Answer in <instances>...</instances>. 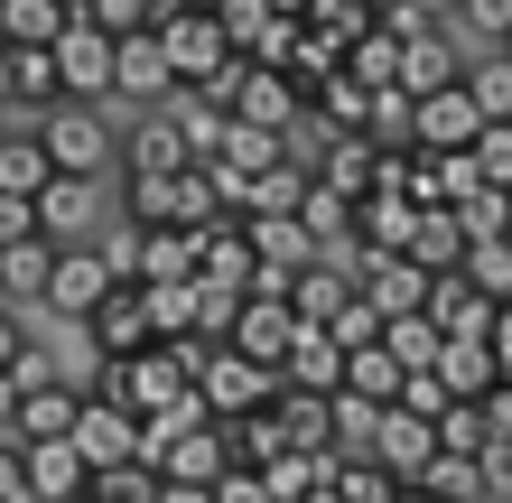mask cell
<instances>
[{
    "label": "cell",
    "instance_id": "60",
    "mask_svg": "<svg viewBox=\"0 0 512 503\" xmlns=\"http://www.w3.org/2000/svg\"><path fill=\"white\" fill-rule=\"evenodd\" d=\"M503 56H512V38H503Z\"/></svg>",
    "mask_w": 512,
    "mask_h": 503
},
{
    "label": "cell",
    "instance_id": "10",
    "mask_svg": "<svg viewBox=\"0 0 512 503\" xmlns=\"http://www.w3.org/2000/svg\"><path fill=\"white\" fill-rule=\"evenodd\" d=\"M224 345L243 354V364L280 373L289 345H298V308H289V299H243V308H233V327H224Z\"/></svg>",
    "mask_w": 512,
    "mask_h": 503
},
{
    "label": "cell",
    "instance_id": "55",
    "mask_svg": "<svg viewBox=\"0 0 512 503\" xmlns=\"http://www.w3.org/2000/svg\"><path fill=\"white\" fill-rule=\"evenodd\" d=\"M10 410H19V382H10V373H0V429H10Z\"/></svg>",
    "mask_w": 512,
    "mask_h": 503
},
{
    "label": "cell",
    "instance_id": "15",
    "mask_svg": "<svg viewBox=\"0 0 512 503\" xmlns=\"http://www.w3.org/2000/svg\"><path fill=\"white\" fill-rule=\"evenodd\" d=\"M196 280L205 289H233V299H252V233L233 224V215H215L196 233Z\"/></svg>",
    "mask_w": 512,
    "mask_h": 503
},
{
    "label": "cell",
    "instance_id": "43",
    "mask_svg": "<svg viewBox=\"0 0 512 503\" xmlns=\"http://www.w3.org/2000/svg\"><path fill=\"white\" fill-rule=\"evenodd\" d=\"M475 168H485V187L512 196V122H485V140H475Z\"/></svg>",
    "mask_w": 512,
    "mask_h": 503
},
{
    "label": "cell",
    "instance_id": "2",
    "mask_svg": "<svg viewBox=\"0 0 512 503\" xmlns=\"http://www.w3.org/2000/svg\"><path fill=\"white\" fill-rule=\"evenodd\" d=\"M196 336L187 345H149V354H122V364H103L94 373V392H112L131 410V420H159V410H177V401H196Z\"/></svg>",
    "mask_w": 512,
    "mask_h": 503
},
{
    "label": "cell",
    "instance_id": "22",
    "mask_svg": "<svg viewBox=\"0 0 512 503\" xmlns=\"http://www.w3.org/2000/svg\"><path fill=\"white\" fill-rule=\"evenodd\" d=\"M280 382H289V392H326V401H336V382H345V345L326 336V327H298V345H289Z\"/></svg>",
    "mask_w": 512,
    "mask_h": 503
},
{
    "label": "cell",
    "instance_id": "53",
    "mask_svg": "<svg viewBox=\"0 0 512 503\" xmlns=\"http://www.w3.org/2000/svg\"><path fill=\"white\" fill-rule=\"evenodd\" d=\"M159 503H215V485H159Z\"/></svg>",
    "mask_w": 512,
    "mask_h": 503
},
{
    "label": "cell",
    "instance_id": "1",
    "mask_svg": "<svg viewBox=\"0 0 512 503\" xmlns=\"http://www.w3.org/2000/svg\"><path fill=\"white\" fill-rule=\"evenodd\" d=\"M149 38H159L177 94H215L224 66H233V38L215 19V0H159V19H149Z\"/></svg>",
    "mask_w": 512,
    "mask_h": 503
},
{
    "label": "cell",
    "instance_id": "5",
    "mask_svg": "<svg viewBox=\"0 0 512 503\" xmlns=\"http://www.w3.org/2000/svg\"><path fill=\"white\" fill-rule=\"evenodd\" d=\"M75 457L112 476V466H140V420L112 392H75Z\"/></svg>",
    "mask_w": 512,
    "mask_h": 503
},
{
    "label": "cell",
    "instance_id": "50",
    "mask_svg": "<svg viewBox=\"0 0 512 503\" xmlns=\"http://www.w3.org/2000/svg\"><path fill=\"white\" fill-rule=\"evenodd\" d=\"M10 382H19V392H38V382H56L47 345H19V354H10Z\"/></svg>",
    "mask_w": 512,
    "mask_h": 503
},
{
    "label": "cell",
    "instance_id": "9",
    "mask_svg": "<svg viewBox=\"0 0 512 503\" xmlns=\"http://www.w3.org/2000/svg\"><path fill=\"white\" fill-rule=\"evenodd\" d=\"M122 280H131V289H177V280H196V233H187V224H140L131 252H122Z\"/></svg>",
    "mask_w": 512,
    "mask_h": 503
},
{
    "label": "cell",
    "instance_id": "20",
    "mask_svg": "<svg viewBox=\"0 0 512 503\" xmlns=\"http://www.w3.org/2000/svg\"><path fill=\"white\" fill-rule=\"evenodd\" d=\"M28 457V503H84L94 485V466L75 457V438H56V448H19Z\"/></svg>",
    "mask_w": 512,
    "mask_h": 503
},
{
    "label": "cell",
    "instance_id": "23",
    "mask_svg": "<svg viewBox=\"0 0 512 503\" xmlns=\"http://www.w3.org/2000/svg\"><path fill=\"white\" fill-rule=\"evenodd\" d=\"M401 382H410V373L391 364L382 345H354V354H345V382H336V392H345V401H364V410H391V401H401Z\"/></svg>",
    "mask_w": 512,
    "mask_h": 503
},
{
    "label": "cell",
    "instance_id": "47",
    "mask_svg": "<svg viewBox=\"0 0 512 503\" xmlns=\"http://www.w3.org/2000/svg\"><path fill=\"white\" fill-rule=\"evenodd\" d=\"M215 503H270L261 466H224V476H215Z\"/></svg>",
    "mask_w": 512,
    "mask_h": 503
},
{
    "label": "cell",
    "instance_id": "39",
    "mask_svg": "<svg viewBox=\"0 0 512 503\" xmlns=\"http://www.w3.org/2000/svg\"><path fill=\"white\" fill-rule=\"evenodd\" d=\"M47 271H56V243H19V252H0V299H10V289H38V299H47Z\"/></svg>",
    "mask_w": 512,
    "mask_h": 503
},
{
    "label": "cell",
    "instance_id": "29",
    "mask_svg": "<svg viewBox=\"0 0 512 503\" xmlns=\"http://www.w3.org/2000/svg\"><path fill=\"white\" fill-rule=\"evenodd\" d=\"M429 373L447 382V401H485V392H494V354H485V345H438Z\"/></svg>",
    "mask_w": 512,
    "mask_h": 503
},
{
    "label": "cell",
    "instance_id": "17",
    "mask_svg": "<svg viewBox=\"0 0 512 503\" xmlns=\"http://www.w3.org/2000/svg\"><path fill=\"white\" fill-rule=\"evenodd\" d=\"M0 438H19V448H56V438H75V382H38V392H19V410H10Z\"/></svg>",
    "mask_w": 512,
    "mask_h": 503
},
{
    "label": "cell",
    "instance_id": "21",
    "mask_svg": "<svg viewBox=\"0 0 512 503\" xmlns=\"http://www.w3.org/2000/svg\"><path fill=\"white\" fill-rule=\"evenodd\" d=\"M94 177H47L38 187V233L47 243H84V224H94Z\"/></svg>",
    "mask_w": 512,
    "mask_h": 503
},
{
    "label": "cell",
    "instance_id": "26",
    "mask_svg": "<svg viewBox=\"0 0 512 503\" xmlns=\"http://www.w3.org/2000/svg\"><path fill=\"white\" fill-rule=\"evenodd\" d=\"M410 261H419L429 280L466 261V233H457V215H447V205H419V224H410Z\"/></svg>",
    "mask_w": 512,
    "mask_h": 503
},
{
    "label": "cell",
    "instance_id": "25",
    "mask_svg": "<svg viewBox=\"0 0 512 503\" xmlns=\"http://www.w3.org/2000/svg\"><path fill=\"white\" fill-rule=\"evenodd\" d=\"M47 150H38V131H28V122H0V196H38L47 187Z\"/></svg>",
    "mask_w": 512,
    "mask_h": 503
},
{
    "label": "cell",
    "instance_id": "56",
    "mask_svg": "<svg viewBox=\"0 0 512 503\" xmlns=\"http://www.w3.org/2000/svg\"><path fill=\"white\" fill-rule=\"evenodd\" d=\"M261 10H270V19H308V0H261Z\"/></svg>",
    "mask_w": 512,
    "mask_h": 503
},
{
    "label": "cell",
    "instance_id": "7",
    "mask_svg": "<svg viewBox=\"0 0 512 503\" xmlns=\"http://www.w3.org/2000/svg\"><path fill=\"white\" fill-rule=\"evenodd\" d=\"M270 392H280V373L243 364L233 345H205V354H196V401L215 410V420H243V410H261Z\"/></svg>",
    "mask_w": 512,
    "mask_h": 503
},
{
    "label": "cell",
    "instance_id": "27",
    "mask_svg": "<svg viewBox=\"0 0 512 503\" xmlns=\"http://www.w3.org/2000/svg\"><path fill=\"white\" fill-rule=\"evenodd\" d=\"M298 28H308V38H326L336 56H354V47L373 38V10H364V0H308V19H298Z\"/></svg>",
    "mask_w": 512,
    "mask_h": 503
},
{
    "label": "cell",
    "instance_id": "52",
    "mask_svg": "<svg viewBox=\"0 0 512 503\" xmlns=\"http://www.w3.org/2000/svg\"><path fill=\"white\" fill-rule=\"evenodd\" d=\"M19 345H28V336H19V317L0 308V373H10V354H19Z\"/></svg>",
    "mask_w": 512,
    "mask_h": 503
},
{
    "label": "cell",
    "instance_id": "54",
    "mask_svg": "<svg viewBox=\"0 0 512 503\" xmlns=\"http://www.w3.org/2000/svg\"><path fill=\"white\" fill-rule=\"evenodd\" d=\"M410 10H419V19L438 28V19H457V0H410Z\"/></svg>",
    "mask_w": 512,
    "mask_h": 503
},
{
    "label": "cell",
    "instance_id": "31",
    "mask_svg": "<svg viewBox=\"0 0 512 503\" xmlns=\"http://www.w3.org/2000/svg\"><path fill=\"white\" fill-rule=\"evenodd\" d=\"M466 94H475V112H485V122H512V56H503V47L466 56Z\"/></svg>",
    "mask_w": 512,
    "mask_h": 503
},
{
    "label": "cell",
    "instance_id": "41",
    "mask_svg": "<svg viewBox=\"0 0 512 503\" xmlns=\"http://www.w3.org/2000/svg\"><path fill=\"white\" fill-rule=\"evenodd\" d=\"M457 28L475 38V56L503 47V38H512V0H457Z\"/></svg>",
    "mask_w": 512,
    "mask_h": 503
},
{
    "label": "cell",
    "instance_id": "16",
    "mask_svg": "<svg viewBox=\"0 0 512 503\" xmlns=\"http://www.w3.org/2000/svg\"><path fill=\"white\" fill-rule=\"evenodd\" d=\"M0 103H19V112H56V103H66L56 47H0Z\"/></svg>",
    "mask_w": 512,
    "mask_h": 503
},
{
    "label": "cell",
    "instance_id": "45",
    "mask_svg": "<svg viewBox=\"0 0 512 503\" xmlns=\"http://www.w3.org/2000/svg\"><path fill=\"white\" fill-rule=\"evenodd\" d=\"M19 243H47L38 233V196H0V252H19Z\"/></svg>",
    "mask_w": 512,
    "mask_h": 503
},
{
    "label": "cell",
    "instance_id": "61",
    "mask_svg": "<svg viewBox=\"0 0 512 503\" xmlns=\"http://www.w3.org/2000/svg\"><path fill=\"white\" fill-rule=\"evenodd\" d=\"M0 308H10V299H0Z\"/></svg>",
    "mask_w": 512,
    "mask_h": 503
},
{
    "label": "cell",
    "instance_id": "8",
    "mask_svg": "<svg viewBox=\"0 0 512 503\" xmlns=\"http://www.w3.org/2000/svg\"><path fill=\"white\" fill-rule=\"evenodd\" d=\"M112 289H122V261H112V252L56 243V271H47V308H56V317H94Z\"/></svg>",
    "mask_w": 512,
    "mask_h": 503
},
{
    "label": "cell",
    "instance_id": "36",
    "mask_svg": "<svg viewBox=\"0 0 512 503\" xmlns=\"http://www.w3.org/2000/svg\"><path fill=\"white\" fill-rule=\"evenodd\" d=\"M345 75L364 84V94H391V84H401V38H382V28H373V38L345 56Z\"/></svg>",
    "mask_w": 512,
    "mask_h": 503
},
{
    "label": "cell",
    "instance_id": "34",
    "mask_svg": "<svg viewBox=\"0 0 512 503\" xmlns=\"http://www.w3.org/2000/svg\"><path fill=\"white\" fill-rule=\"evenodd\" d=\"M168 122H177V140H187V159H196V168H215V159H224V112H215V103H196V94H187Z\"/></svg>",
    "mask_w": 512,
    "mask_h": 503
},
{
    "label": "cell",
    "instance_id": "38",
    "mask_svg": "<svg viewBox=\"0 0 512 503\" xmlns=\"http://www.w3.org/2000/svg\"><path fill=\"white\" fill-rule=\"evenodd\" d=\"M438 457H485V410H475V401L438 410Z\"/></svg>",
    "mask_w": 512,
    "mask_h": 503
},
{
    "label": "cell",
    "instance_id": "24",
    "mask_svg": "<svg viewBox=\"0 0 512 503\" xmlns=\"http://www.w3.org/2000/svg\"><path fill=\"white\" fill-rule=\"evenodd\" d=\"M122 168H131V177H177V168H196V159H187V140H177V122L159 112V122H140V131L122 140Z\"/></svg>",
    "mask_w": 512,
    "mask_h": 503
},
{
    "label": "cell",
    "instance_id": "6",
    "mask_svg": "<svg viewBox=\"0 0 512 503\" xmlns=\"http://www.w3.org/2000/svg\"><path fill=\"white\" fill-rule=\"evenodd\" d=\"M485 140V112H475V94H466V75L457 84H438V94H419L410 103V150H429V159H447V150H475Z\"/></svg>",
    "mask_w": 512,
    "mask_h": 503
},
{
    "label": "cell",
    "instance_id": "32",
    "mask_svg": "<svg viewBox=\"0 0 512 503\" xmlns=\"http://www.w3.org/2000/svg\"><path fill=\"white\" fill-rule=\"evenodd\" d=\"M326 476H336V457H308V448H289V457H270V466H261L270 503H298V494H317Z\"/></svg>",
    "mask_w": 512,
    "mask_h": 503
},
{
    "label": "cell",
    "instance_id": "46",
    "mask_svg": "<svg viewBox=\"0 0 512 503\" xmlns=\"http://www.w3.org/2000/svg\"><path fill=\"white\" fill-rule=\"evenodd\" d=\"M391 410H410V420H438V410H447V382H438V373H410Z\"/></svg>",
    "mask_w": 512,
    "mask_h": 503
},
{
    "label": "cell",
    "instance_id": "40",
    "mask_svg": "<svg viewBox=\"0 0 512 503\" xmlns=\"http://www.w3.org/2000/svg\"><path fill=\"white\" fill-rule=\"evenodd\" d=\"M457 271H466L475 289H485V299H494V308H512V252H503V243H475V252L457 261Z\"/></svg>",
    "mask_w": 512,
    "mask_h": 503
},
{
    "label": "cell",
    "instance_id": "35",
    "mask_svg": "<svg viewBox=\"0 0 512 503\" xmlns=\"http://www.w3.org/2000/svg\"><path fill=\"white\" fill-rule=\"evenodd\" d=\"M438 327H429V317H391V327H382V354H391V364H401V373H429L438 364Z\"/></svg>",
    "mask_w": 512,
    "mask_h": 503
},
{
    "label": "cell",
    "instance_id": "12",
    "mask_svg": "<svg viewBox=\"0 0 512 503\" xmlns=\"http://www.w3.org/2000/svg\"><path fill=\"white\" fill-rule=\"evenodd\" d=\"M112 103H177V75H168V56L149 28H131V38H112Z\"/></svg>",
    "mask_w": 512,
    "mask_h": 503
},
{
    "label": "cell",
    "instance_id": "19",
    "mask_svg": "<svg viewBox=\"0 0 512 503\" xmlns=\"http://www.w3.org/2000/svg\"><path fill=\"white\" fill-rule=\"evenodd\" d=\"M354 299V271H345V252H317L308 271H298L289 289V308H298V327H336V308Z\"/></svg>",
    "mask_w": 512,
    "mask_h": 503
},
{
    "label": "cell",
    "instance_id": "14",
    "mask_svg": "<svg viewBox=\"0 0 512 503\" xmlns=\"http://www.w3.org/2000/svg\"><path fill=\"white\" fill-rule=\"evenodd\" d=\"M419 317H429V327H438L447 345H485V327H494V299H485V289H475L466 271H438V280H429V308H419Z\"/></svg>",
    "mask_w": 512,
    "mask_h": 503
},
{
    "label": "cell",
    "instance_id": "51",
    "mask_svg": "<svg viewBox=\"0 0 512 503\" xmlns=\"http://www.w3.org/2000/svg\"><path fill=\"white\" fill-rule=\"evenodd\" d=\"M485 354H494V382H512V308H494V327H485Z\"/></svg>",
    "mask_w": 512,
    "mask_h": 503
},
{
    "label": "cell",
    "instance_id": "3",
    "mask_svg": "<svg viewBox=\"0 0 512 503\" xmlns=\"http://www.w3.org/2000/svg\"><path fill=\"white\" fill-rule=\"evenodd\" d=\"M196 103H215L224 112V122H252V131H298V112H308V103H298V84L289 75H270V66H252V56H233V66H224V84H215V94H196Z\"/></svg>",
    "mask_w": 512,
    "mask_h": 503
},
{
    "label": "cell",
    "instance_id": "57",
    "mask_svg": "<svg viewBox=\"0 0 512 503\" xmlns=\"http://www.w3.org/2000/svg\"><path fill=\"white\" fill-rule=\"evenodd\" d=\"M56 10H66V19H94V10H103V0H56Z\"/></svg>",
    "mask_w": 512,
    "mask_h": 503
},
{
    "label": "cell",
    "instance_id": "30",
    "mask_svg": "<svg viewBox=\"0 0 512 503\" xmlns=\"http://www.w3.org/2000/svg\"><path fill=\"white\" fill-rule=\"evenodd\" d=\"M298 205H308V168H270V177H252V196H243V215L233 224H261V215H298Z\"/></svg>",
    "mask_w": 512,
    "mask_h": 503
},
{
    "label": "cell",
    "instance_id": "42",
    "mask_svg": "<svg viewBox=\"0 0 512 503\" xmlns=\"http://www.w3.org/2000/svg\"><path fill=\"white\" fill-rule=\"evenodd\" d=\"M326 336H336L345 354H354V345H382V317H373V299H364V289H354V299L336 308V327H326Z\"/></svg>",
    "mask_w": 512,
    "mask_h": 503
},
{
    "label": "cell",
    "instance_id": "58",
    "mask_svg": "<svg viewBox=\"0 0 512 503\" xmlns=\"http://www.w3.org/2000/svg\"><path fill=\"white\" fill-rule=\"evenodd\" d=\"M401 503H438V494H419V485H401Z\"/></svg>",
    "mask_w": 512,
    "mask_h": 503
},
{
    "label": "cell",
    "instance_id": "37",
    "mask_svg": "<svg viewBox=\"0 0 512 503\" xmlns=\"http://www.w3.org/2000/svg\"><path fill=\"white\" fill-rule=\"evenodd\" d=\"M419 494H438V503H485V476H475V457H429Z\"/></svg>",
    "mask_w": 512,
    "mask_h": 503
},
{
    "label": "cell",
    "instance_id": "49",
    "mask_svg": "<svg viewBox=\"0 0 512 503\" xmlns=\"http://www.w3.org/2000/svg\"><path fill=\"white\" fill-rule=\"evenodd\" d=\"M0 503H28V457H19V438H0Z\"/></svg>",
    "mask_w": 512,
    "mask_h": 503
},
{
    "label": "cell",
    "instance_id": "13",
    "mask_svg": "<svg viewBox=\"0 0 512 503\" xmlns=\"http://www.w3.org/2000/svg\"><path fill=\"white\" fill-rule=\"evenodd\" d=\"M382 476H401V485H419L429 476V457H438V420H410V410H382L373 420V448H364Z\"/></svg>",
    "mask_w": 512,
    "mask_h": 503
},
{
    "label": "cell",
    "instance_id": "59",
    "mask_svg": "<svg viewBox=\"0 0 512 503\" xmlns=\"http://www.w3.org/2000/svg\"><path fill=\"white\" fill-rule=\"evenodd\" d=\"M503 252H512V224H503Z\"/></svg>",
    "mask_w": 512,
    "mask_h": 503
},
{
    "label": "cell",
    "instance_id": "28",
    "mask_svg": "<svg viewBox=\"0 0 512 503\" xmlns=\"http://www.w3.org/2000/svg\"><path fill=\"white\" fill-rule=\"evenodd\" d=\"M56 38H66L56 0H0V47H56Z\"/></svg>",
    "mask_w": 512,
    "mask_h": 503
},
{
    "label": "cell",
    "instance_id": "48",
    "mask_svg": "<svg viewBox=\"0 0 512 503\" xmlns=\"http://www.w3.org/2000/svg\"><path fill=\"white\" fill-rule=\"evenodd\" d=\"M475 410H485V448H503V438H512V382H494Z\"/></svg>",
    "mask_w": 512,
    "mask_h": 503
},
{
    "label": "cell",
    "instance_id": "4",
    "mask_svg": "<svg viewBox=\"0 0 512 503\" xmlns=\"http://www.w3.org/2000/svg\"><path fill=\"white\" fill-rule=\"evenodd\" d=\"M28 131H38V150H47L56 177H94V168L112 159V122H103L94 103H56V112H38Z\"/></svg>",
    "mask_w": 512,
    "mask_h": 503
},
{
    "label": "cell",
    "instance_id": "11",
    "mask_svg": "<svg viewBox=\"0 0 512 503\" xmlns=\"http://www.w3.org/2000/svg\"><path fill=\"white\" fill-rule=\"evenodd\" d=\"M56 84H66V103H112V38L94 19H66V38H56Z\"/></svg>",
    "mask_w": 512,
    "mask_h": 503
},
{
    "label": "cell",
    "instance_id": "44",
    "mask_svg": "<svg viewBox=\"0 0 512 503\" xmlns=\"http://www.w3.org/2000/svg\"><path fill=\"white\" fill-rule=\"evenodd\" d=\"M215 19H224V38H233V56H252V38L270 28V10H261V0H215Z\"/></svg>",
    "mask_w": 512,
    "mask_h": 503
},
{
    "label": "cell",
    "instance_id": "33",
    "mask_svg": "<svg viewBox=\"0 0 512 503\" xmlns=\"http://www.w3.org/2000/svg\"><path fill=\"white\" fill-rule=\"evenodd\" d=\"M326 494H336V503H401V476H382L373 457H336Z\"/></svg>",
    "mask_w": 512,
    "mask_h": 503
},
{
    "label": "cell",
    "instance_id": "18",
    "mask_svg": "<svg viewBox=\"0 0 512 503\" xmlns=\"http://www.w3.org/2000/svg\"><path fill=\"white\" fill-rule=\"evenodd\" d=\"M84 327H94V345H103V364H122V354H149V345H159V336H149V299H140L131 280L112 289V299H103L94 317H84Z\"/></svg>",
    "mask_w": 512,
    "mask_h": 503
}]
</instances>
